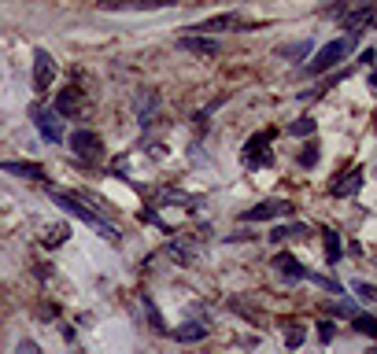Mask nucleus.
<instances>
[{"instance_id":"5","label":"nucleus","mask_w":377,"mask_h":354,"mask_svg":"<svg viewBox=\"0 0 377 354\" xmlns=\"http://www.w3.org/2000/svg\"><path fill=\"white\" fill-rule=\"evenodd\" d=\"M185 30L192 37H211V34H226V30H244V19L237 15V11H222V15H215V19H204L197 26H185Z\"/></svg>"},{"instance_id":"18","label":"nucleus","mask_w":377,"mask_h":354,"mask_svg":"<svg viewBox=\"0 0 377 354\" xmlns=\"http://www.w3.org/2000/svg\"><path fill=\"white\" fill-rule=\"evenodd\" d=\"M307 233H311L307 226H278L274 233H270V240L285 244V240H300V236H307Z\"/></svg>"},{"instance_id":"21","label":"nucleus","mask_w":377,"mask_h":354,"mask_svg":"<svg viewBox=\"0 0 377 354\" xmlns=\"http://www.w3.org/2000/svg\"><path fill=\"white\" fill-rule=\"evenodd\" d=\"M315 129H318L315 118H296V122L289 126V137H311Z\"/></svg>"},{"instance_id":"26","label":"nucleus","mask_w":377,"mask_h":354,"mask_svg":"<svg viewBox=\"0 0 377 354\" xmlns=\"http://www.w3.org/2000/svg\"><path fill=\"white\" fill-rule=\"evenodd\" d=\"M315 163H318V144H307V148L300 152V166H307V170H311Z\"/></svg>"},{"instance_id":"27","label":"nucleus","mask_w":377,"mask_h":354,"mask_svg":"<svg viewBox=\"0 0 377 354\" xmlns=\"http://www.w3.org/2000/svg\"><path fill=\"white\" fill-rule=\"evenodd\" d=\"M48 244H63L67 240V226H56V229H48V236H45Z\"/></svg>"},{"instance_id":"14","label":"nucleus","mask_w":377,"mask_h":354,"mask_svg":"<svg viewBox=\"0 0 377 354\" xmlns=\"http://www.w3.org/2000/svg\"><path fill=\"white\" fill-rule=\"evenodd\" d=\"M0 170H8V174L15 177H30V181H45V166L41 163H26V159H4Z\"/></svg>"},{"instance_id":"2","label":"nucleus","mask_w":377,"mask_h":354,"mask_svg":"<svg viewBox=\"0 0 377 354\" xmlns=\"http://www.w3.org/2000/svg\"><path fill=\"white\" fill-rule=\"evenodd\" d=\"M352 45L355 41H348V37H336V41H326L318 48V56H315V63H307L304 67V74H311V78H318V74H326V71H333L336 63H341L348 52H352Z\"/></svg>"},{"instance_id":"15","label":"nucleus","mask_w":377,"mask_h":354,"mask_svg":"<svg viewBox=\"0 0 377 354\" xmlns=\"http://www.w3.org/2000/svg\"><path fill=\"white\" fill-rule=\"evenodd\" d=\"M171 336L178 344H200V339H207V325L204 321H185V325H178Z\"/></svg>"},{"instance_id":"4","label":"nucleus","mask_w":377,"mask_h":354,"mask_svg":"<svg viewBox=\"0 0 377 354\" xmlns=\"http://www.w3.org/2000/svg\"><path fill=\"white\" fill-rule=\"evenodd\" d=\"M71 152L82 163H100L104 159V140H100V133H93V129H74L71 133Z\"/></svg>"},{"instance_id":"1","label":"nucleus","mask_w":377,"mask_h":354,"mask_svg":"<svg viewBox=\"0 0 377 354\" xmlns=\"http://www.w3.org/2000/svg\"><path fill=\"white\" fill-rule=\"evenodd\" d=\"M45 192H48V200L56 203V207H63V211H67L71 218H82L89 229H97V233L104 236V240H111V244H119V240H122V236H119V229H115V226H108V221H100V214H97V211H89V207H85V200H82L78 192H67V189H52V185H48Z\"/></svg>"},{"instance_id":"12","label":"nucleus","mask_w":377,"mask_h":354,"mask_svg":"<svg viewBox=\"0 0 377 354\" xmlns=\"http://www.w3.org/2000/svg\"><path fill=\"white\" fill-rule=\"evenodd\" d=\"M362 189V166H352L348 174H336V181L329 185L333 196H355Z\"/></svg>"},{"instance_id":"23","label":"nucleus","mask_w":377,"mask_h":354,"mask_svg":"<svg viewBox=\"0 0 377 354\" xmlns=\"http://www.w3.org/2000/svg\"><path fill=\"white\" fill-rule=\"evenodd\" d=\"M329 314H341V318H359V310H355L352 299H341V303H333Z\"/></svg>"},{"instance_id":"11","label":"nucleus","mask_w":377,"mask_h":354,"mask_svg":"<svg viewBox=\"0 0 377 354\" xmlns=\"http://www.w3.org/2000/svg\"><path fill=\"white\" fill-rule=\"evenodd\" d=\"M374 19H377V8H374V4L359 8V11H348V15H344V30H352V37H348V41H355V37L367 30Z\"/></svg>"},{"instance_id":"9","label":"nucleus","mask_w":377,"mask_h":354,"mask_svg":"<svg viewBox=\"0 0 377 354\" xmlns=\"http://www.w3.org/2000/svg\"><path fill=\"white\" fill-rule=\"evenodd\" d=\"M52 111H56L59 118H74L78 111H82V89H78V85L59 89V96H56V103H52Z\"/></svg>"},{"instance_id":"25","label":"nucleus","mask_w":377,"mask_h":354,"mask_svg":"<svg viewBox=\"0 0 377 354\" xmlns=\"http://www.w3.org/2000/svg\"><path fill=\"white\" fill-rule=\"evenodd\" d=\"M352 292L362 299V303H374V299H377V295H374V284H367V281H355V284H352Z\"/></svg>"},{"instance_id":"6","label":"nucleus","mask_w":377,"mask_h":354,"mask_svg":"<svg viewBox=\"0 0 377 354\" xmlns=\"http://www.w3.org/2000/svg\"><path fill=\"white\" fill-rule=\"evenodd\" d=\"M296 207L289 200H263V203H255L248 207V211L241 214V221H274V218H292Z\"/></svg>"},{"instance_id":"16","label":"nucleus","mask_w":377,"mask_h":354,"mask_svg":"<svg viewBox=\"0 0 377 354\" xmlns=\"http://www.w3.org/2000/svg\"><path fill=\"white\" fill-rule=\"evenodd\" d=\"M155 108H159V93H152V89H145V93L137 96V118L141 122H152V115H155Z\"/></svg>"},{"instance_id":"10","label":"nucleus","mask_w":377,"mask_h":354,"mask_svg":"<svg viewBox=\"0 0 377 354\" xmlns=\"http://www.w3.org/2000/svg\"><path fill=\"white\" fill-rule=\"evenodd\" d=\"M274 273H278V277H285V281H304V277H307V266H304L296 255L281 251V255L274 258Z\"/></svg>"},{"instance_id":"13","label":"nucleus","mask_w":377,"mask_h":354,"mask_svg":"<svg viewBox=\"0 0 377 354\" xmlns=\"http://www.w3.org/2000/svg\"><path fill=\"white\" fill-rule=\"evenodd\" d=\"M178 45L185 48V52H192V56H218V52H222V45H218L215 37H192V34H185Z\"/></svg>"},{"instance_id":"28","label":"nucleus","mask_w":377,"mask_h":354,"mask_svg":"<svg viewBox=\"0 0 377 354\" xmlns=\"http://www.w3.org/2000/svg\"><path fill=\"white\" fill-rule=\"evenodd\" d=\"M15 354H41V347H37L34 339H19V347H15Z\"/></svg>"},{"instance_id":"8","label":"nucleus","mask_w":377,"mask_h":354,"mask_svg":"<svg viewBox=\"0 0 377 354\" xmlns=\"http://www.w3.org/2000/svg\"><path fill=\"white\" fill-rule=\"evenodd\" d=\"M52 78H56V59H52L48 48H34V89L37 93H48Z\"/></svg>"},{"instance_id":"19","label":"nucleus","mask_w":377,"mask_h":354,"mask_svg":"<svg viewBox=\"0 0 377 354\" xmlns=\"http://www.w3.org/2000/svg\"><path fill=\"white\" fill-rule=\"evenodd\" d=\"M311 48H315L311 41H296V45H281V48H278V56L292 59V63H300L304 56H311Z\"/></svg>"},{"instance_id":"29","label":"nucleus","mask_w":377,"mask_h":354,"mask_svg":"<svg viewBox=\"0 0 377 354\" xmlns=\"http://www.w3.org/2000/svg\"><path fill=\"white\" fill-rule=\"evenodd\" d=\"M333 336H336V329H333V321H322V329H318V339H322V344H329Z\"/></svg>"},{"instance_id":"24","label":"nucleus","mask_w":377,"mask_h":354,"mask_svg":"<svg viewBox=\"0 0 377 354\" xmlns=\"http://www.w3.org/2000/svg\"><path fill=\"white\" fill-rule=\"evenodd\" d=\"M355 329H359L362 336H377V321L370 318V314H359V318H355Z\"/></svg>"},{"instance_id":"3","label":"nucleus","mask_w":377,"mask_h":354,"mask_svg":"<svg viewBox=\"0 0 377 354\" xmlns=\"http://www.w3.org/2000/svg\"><path fill=\"white\" fill-rule=\"evenodd\" d=\"M30 118H34L37 133H41L48 144H59V140H63V118L52 111L48 103H34V108H30Z\"/></svg>"},{"instance_id":"22","label":"nucleus","mask_w":377,"mask_h":354,"mask_svg":"<svg viewBox=\"0 0 377 354\" xmlns=\"http://www.w3.org/2000/svg\"><path fill=\"white\" fill-rule=\"evenodd\" d=\"M304 339H307V329H304V325H292V329L289 332H285V347H304Z\"/></svg>"},{"instance_id":"7","label":"nucleus","mask_w":377,"mask_h":354,"mask_svg":"<svg viewBox=\"0 0 377 354\" xmlns=\"http://www.w3.org/2000/svg\"><path fill=\"white\" fill-rule=\"evenodd\" d=\"M270 140H274L270 129L248 137V144H244V163H248V166H270V163H274V155H270Z\"/></svg>"},{"instance_id":"20","label":"nucleus","mask_w":377,"mask_h":354,"mask_svg":"<svg viewBox=\"0 0 377 354\" xmlns=\"http://www.w3.org/2000/svg\"><path fill=\"white\" fill-rule=\"evenodd\" d=\"M322 240H326V258H329V262H341V255H344L341 236H336L333 229H322Z\"/></svg>"},{"instance_id":"17","label":"nucleus","mask_w":377,"mask_h":354,"mask_svg":"<svg viewBox=\"0 0 377 354\" xmlns=\"http://www.w3.org/2000/svg\"><path fill=\"white\" fill-rule=\"evenodd\" d=\"M141 310L148 314V325H152L155 332H166V321H163L159 307H155V303H152V295H145V292H141Z\"/></svg>"}]
</instances>
